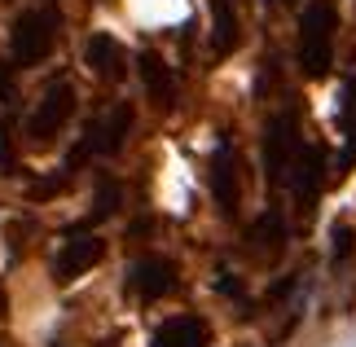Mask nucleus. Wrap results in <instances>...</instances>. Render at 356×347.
Returning a JSON list of instances; mask_svg holds the SVG:
<instances>
[{"label": "nucleus", "instance_id": "obj_1", "mask_svg": "<svg viewBox=\"0 0 356 347\" xmlns=\"http://www.w3.org/2000/svg\"><path fill=\"white\" fill-rule=\"evenodd\" d=\"M334 31H339V9L334 0H308L299 18V71L308 79L330 75L334 62Z\"/></svg>", "mask_w": 356, "mask_h": 347}, {"label": "nucleus", "instance_id": "obj_2", "mask_svg": "<svg viewBox=\"0 0 356 347\" xmlns=\"http://www.w3.org/2000/svg\"><path fill=\"white\" fill-rule=\"evenodd\" d=\"M53 40H58V13L53 9H26L18 22H13L9 35V53L18 66H40L53 53Z\"/></svg>", "mask_w": 356, "mask_h": 347}, {"label": "nucleus", "instance_id": "obj_3", "mask_svg": "<svg viewBox=\"0 0 356 347\" xmlns=\"http://www.w3.org/2000/svg\"><path fill=\"white\" fill-rule=\"evenodd\" d=\"M299 132H295V110H282V115L268 119V132H264V176L273 185L291 180V168L299 159Z\"/></svg>", "mask_w": 356, "mask_h": 347}, {"label": "nucleus", "instance_id": "obj_4", "mask_svg": "<svg viewBox=\"0 0 356 347\" xmlns=\"http://www.w3.org/2000/svg\"><path fill=\"white\" fill-rule=\"evenodd\" d=\"M71 115H75V88L62 79V84H53L44 97H40L26 132H31V141H53V132H62L66 123H71Z\"/></svg>", "mask_w": 356, "mask_h": 347}, {"label": "nucleus", "instance_id": "obj_5", "mask_svg": "<svg viewBox=\"0 0 356 347\" xmlns=\"http://www.w3.org/2000/svg\"><path fill=\"white\" fill-rule=\"evenodd\" d=\"M102 255H106L102 238H92V233H71L66 246L53 255V277H58V282H75V277H84Z\"/></svg>", "mask_w": 356, "mask_h": 347}, {"label": "nucleus", "instance_id": "obj_6", "mask_svg": "<svg viewBox=\"0 0 356 347\" xmlns=\"http://www.w3.org/2000/svg\"><path fill=\"white\" fill-rule=\"evenodd\" d=\"M128 132H132V106L106 110V115L88 128V136H84V154H102V159L119 154L123 141H128Z\"/></svg>", "mask_w": 356, "mask_h": 347}, {"label": "nucleus", "instance_id": "obj_7", "mask_svg": "<svg viewBox=\"0 0 356 347\" xmlns=\"http://www.w3.org/2000/svg\"><path fill=\"white\" fill-rule=\"evenodd\" d=\"M321 168H325V154H321V145H304L299 150V159H295V168H291V180L286 185L295 189V198L304 211H312V202H317V193H321Z\"/></svg>", "mask_w": 356, "mask_h": 347}, {"label": "nucleus", "instance_id": "obj_8", "mask_svg": "<svg viewBox=\"0 0 356 347\" xmlns=\"http://www.w3.org/2000/svg\"><path fill=\"white\" fill-rule=\"evenodd\" d=\"M128 282H132V290L141 299H163V295L176 290V268L168 259H159V255H145V259H136L128 268Z\"/></svg>", "mask_w": 356, "mask_h": 347}, {"label": "nucleus", "instance_id": "obj_9", "mask_svg": "<svg viewBox=\"0 0 356 347\" xmlns=\"http://www.w3.org/2000/svg\"><path fill=\"white\" fill-rule=\"evenodd\" d=\"M211 193H216L220 216L238 211V159H234V150H229V141H220V150L211 154Z\"/></svg>", "mask_w": 356, "mask_h": 347}, {"label": "nucleus", "instance_id": "obj_10", "mask_svg": "<svg viewBox=\"0 0 356 347\" xmlns=\"http://www.w3.org/2000/svg\"><path fill=\"white\" fill-rule=\"evenodd\" d=\"M84 58L92 66V75H102V79H123V75H128V53H123V45L115 35H106V31H97L88 40Z\"/></svg>", "mask_w": 356, "mask_h": 347}, {"label": "nucleus", "instance_id": "obj_11", "mask_svg": "<svg viewBox=\"0 0 356 347\" xmlns=\"http://www.w3.org/2000/svg\"><path fill=\"white\" fill-rule=\"evenodd\" d=\"M136 71H141V84H145V92L154 97V102L168 110L172 102H176V79H172V71H168V62L159 58V53H141L136 58Z\"/></svg>", "mask_w": 356, "mask_h": 347}, {"label": "nucleus", "instance_id": "obj_12", "mask_svg": "<svg viewBox=\"0 0 356 347\" xmlns=\"http://www.w3.org/2000/svg\"><path fill=\"white\" fill-rule=\"evenodd\" d=\"M154 347H207V325L198 316H168L154 330Z\"/></svg>", "mask_w": 356, "mask_h": 347}, {"label": "nucleus", "instance_id": "obj_13", "mask_svg": "<svg viewBox=\"0 0 356 347\" xmlns=\"http://www.w3.org/2000/svg\"><path fill=\"white\" fill-rule=\"evenodd\" d=\"M339 132H343V154H339V172H348L356 163V75L343 79L339 92Z\"/></svg>", "mask_w": 356, "mask_h": 347}, {"label": "nucleus", "instance_id": "obj_14", "mask_svg": "<svg viewBox=\"0 0 356 347\" xmlns=\"http://www.w3.org/2000/svg\"><path fill=\"white\" fill-rule=\"evenodd\" d=\"M211 49L234 53L238 49V13L234 0H211Z\"/></svg>", "mask_w": 356, "mask_h": 347}, {"label": "nucleus", "instance_id": "obj_15", "mask_svg": "<svg viewBox=\"0 0 356 347\" xmlns=\"http://www.w3.org/2000/svg\"><path fill=\"white\" fill-rule=\"evenodd\" d=\"M251 246L259 255H277L282 246H286V225H282V216L277 211H264L255 220V229H251Z\"/></svg>", "mask_w": 356, "mask_h": 347}, {"label": "nucleus", "instance_id": "obj_16", "mask_svg": "<svg viewBox=\"0 0 356 347\" xmlns=\"http://www.w3.org/2000/svg\"><path fill=\"white\" fill-rule=\"evenodd\" d=\"M119 207V185L115 180H102V189H97V207H92V220H106Z\"/></svg>", "mask_w": 356, "mask_h": 347}, {"label": "nucleus", "instance_id": "obj_17", "mask_svg": "<svg viewBox=\"0 0 356 347\" xmlns=\"http://www.w3.org/2000/svg\"><path fill=\"white\" fill-rule=\"evenodd\" d=\"M352 242H356V238H352V225H348V220H339V225H334V259H339V264L352 255Z\"/></svg>", "mask_w": 356, "mask_h": 347}, {"label": "nucleus", "instance_id": "obj_18", "mask_svg": "<svg viewBox=\"0 0 356 347\" xmlns=\"http://www.w3.org/2000/svg\"><path fill=\"white\" fill-rule=\"evenodd\" d=\"M13 168V159H9V128L0 123V172H9Z\"/></svg>", "mask_w": 356, "mask_h": 347}]
</instances>
